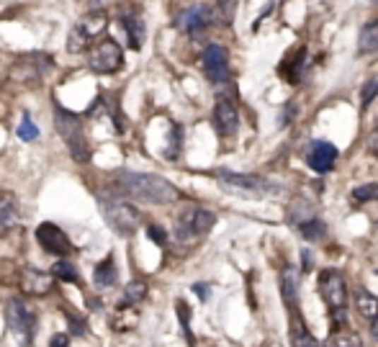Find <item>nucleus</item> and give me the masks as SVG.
<instances>
[{
    "label": "nucleus",
    "mask_w": 378,
    "mask_h": 347,
    "mask_svg": "<svg viewBox=\"0 0 378 347\" xmlns=\"http://www.w3.org/2000/svg\"><path fill=\"white\" fill-rule=\"evenodd\" d=\"M111 191L119 193V196L144 201V204H172V201H178V188L170 180H165L160 175H147V172L119 170Z\"/></svg>",
    "instance_id": "1"
},
{
    "label": "nucleus",
    "mask_w": 378,
    "mask_h": 347,
    "mask_svg": "<svg viewBox=\"0 0 378 347\" xmlns=\"http://www.w3.org/2000/svg\"><path fill=\"white\" fill-rule=\"evenodd\" d=\"M98 204H100L103 219L108 221V227L114 229V232L124 234V237L134 234L136 229H139V224H142L139 211H136L129 201H124V196L111 191V188H108L106 193H98Z\"/></svg>",
    "instance_id": "2"
},
{
    "label": "nucleus",
    "mask_w": 378,
    "mask_h": 347,
    "mask_svg": "<svg viewBox=\"0 0 378 347\" xmlns=\"http://www.w3.org/2000/svg\"><path fill=\"white\" fill-rule=\"evenodd\" d=\"M319 296L324 298V304L329 306V314H332V327L345 324V309H348V283L340 270L327 268L319 273Z\"/></svg>",
    "instance_id": "3"
},
{
    "label": "nucleus",
    "mask_w": 378,
    "mask_h": 347,
    "mask_svg": "<svg viewBox=\"0 0 378 347\" xmlns=\"http://www.w3.org/2000/svg\"><path fill=\"white\" fill-rule=\"evenodd\" d=\"M54 124H57L59 134L64 136V144L70 149V155L75 157L78 163H88V160H90V149H88L83 119H80L78 114L67 111V108L54 106Z\"/></svg>",
    "instance_id": "4"
},
{
    "label": "nucleus",
    "mask_w": 378,
    "mask_h": 347,
    "mask_svg": "<svg viewBox=\"0 0 378 347\" xmlns=\"http://www.w3.org/2000/svg\"><path fill=\"white\" fill-rule=\"evenodd\" d=\"M6 322L18 345L21 347L31 345V340H34V334H36V312L23 301V298H18V296L8 298Z\"/></svg>",
    "instance_id": "5"
},
{
    "label": "nucleus",
    "mask_w": 378,
    "mask_h": 347,
    "mask_svg": "<svg viewBox=\"0 0 378 347\" xmlns=\"http://www.w3.org/2000/svg\"><path fill=\"white\" fill-rule=\"evenodd\" d=\"M108 29V16L106 11H93V13H88L85 18H80L70 31V42H67V49L72 54H80V52H85L88 47L93 42H98L100 36L106 34Z\"/></svg>",
    "instance_id": "6"
},
{
    "label": "nucleus",
    "mask_w": 378,
    "mask_h": 347,
    "mask_svg": "<svg viewBox=\"0 0 378 347\" xmlns=\"http://www.w3.org/2000/svg\"><path fill=\"white\" fill-rule=\"evenodd\" d=\"M216 177H219L227 191L242 193V196H276V193H283V185L271 183L268 177L260 175H240V172L219 170Z\"/></svg>",
    "instance_id": "7"
},
{
    "label": "nucleus",
    "mask_w": 378,
    "mask_h": 347,
    "mask_svg": "<svg viewBox=\"0 0 378 347\" xmlns=\"http://www.w3.org/2000/svg\"><path fill=\"white\" fill-rule=\"evenodd\" d=\"M124 64V49L119 42H114L111 36H100L98 42L88 52V67L98 75H114L122 70Z\"/></svg>",
    "instance_id": "8"
},
{
    "label": "nucleus",
    "mask_w": 378,
    "mask_h": 347,
    "mask_svg": "<svg viewBox=\"0 0 378 347\" xmlns=\"http://www.w3.org/2000/svg\"><path fill=\"white\" fill-rule=\"evenodd\" d=\"M216 224V216L206 208L199 206H188L186 211L180 213L175 221V240L178 242H193L211 232V227Z\"/></svg>",
    "instance_id": "9"
},
{
    "label": "nucleus",
    "mask_w": 378,
    "mask_h": 347,
    "mask_svg": "<svg viewBox=\"0 0 378 347\" xmlns=\"http://www.w3.org/2000/svg\"><path fill=\"white\" fill-rule=\"evenodd\" d=\"M36 242L44 247V252L57 255V257H67L72 249H75L70 237H67L57 224H52V221H42V224L36 227Z\"/></svg>",
    "instance_id": "10"
},
{
    "label": "nucleus",
    "mask_w": 378,
    "mask_h": 347,
    "mask_svg": "<svg viewBox=\"0 0 378 347\" xmlns=\"http://www.w3.org/2000/svg\"><path fill=\"white\" fill-rule=\"evenodd\" d=\"M203 72L214 86H224L229 80V54L219 44H208L203 52Z\"/></svg>",
    "instance_id": "11"
},
{
    "label": "nucleus",
    "mask_w": 378,
    "mask_h": 347,
    "mask_svg": "<svg viewBox=\"0 0 378 347\" xmlns=\"http://www.w3.org/2000/svg\"><path fill=\"white\" fill-rule=\"evenodd\" d=\"M214 129L219 136H235L240 129V111L229 95H219L214 106Z\"/></svg>",
    "instance_id": "12"
},
{
    "label": "nucleus",
    "mask_w": 378,
    "mask_h": 347,
    "mask_svg": "<svg viewBox=\"0 0 378 347\" xmlns=\"http://www.w3.org/2000/svg\"><path fill=\"white\" fill-rule=\"evenodd\" d=\"M337 163V147L335 144L324 142V139H314L307 149V165L314 172H329Z\"/></svg>",
    "instance_id": "13"
},
{
    "label": "nucleus",
    "mask_w": 378,
    "mask_h": 347,
    "mask_svg": "<svg viewBox=\"0 0 378 347\" xmlns=\"http://www.w3.org/2000/svg\"><path fill=\"white\" fill-rule=\"evenodd\" d=\"M211 21H214L211 8L208 6H193V8H188V11H183V13L175 18V26H178L180 31H186V34H199V31H203L206 26H211Z\"/></svg>",
    "instance_id": "14"
},
{
    "label": "nucleus",
    "mask_w": 378,
    "mask_h": 347,
    "mask_svg": "<svg viewBox=\"0 0 378 347\" xmlns=\"http://www.w3.org/2000/svg\"><path fill=\"white\" fill-rule=\"evenodd\" d=\"M299 286H301V276L299 270L285 265L280 270V296H283L285 306H288V314H299Z\"/></svg>",
    "instance_id": "15"
},
{
    "label": "nucleus",
    "mask_w": 378,
    "mask_h": 347,
    "mask_svg": "<svg viewBox=\"0 0 378 347\" xmlns=\"http://www.w3.org/2000/svg\"><path fill=\"white\" fill-rule=\"evenodd\" d=\"M21 286H23V293H31V296H44V293H49V288H52V276H49V273H44V270L23 268Z\"/></svg>",
    "instance_id": "16"
},
{
    "label": "nucleus",
    "mask_w": 378,
    "mask_h": 347,
    "mask_svg": "<svg viewBox=\"0 0 378 347\" xmlns=\"http://www.w3.org/2000/svg\"><path fill=\"white\" fill-rule=\"evenodd\" d=\"M122 26H124V31H126L129 47L136 52L142 49L144 36H147V23L142 21V16L136 13V11H129V13L122 16Z\"/></svg>",
    "instance_id": "17"
},
{
    "label": "nucleus",
    "mask_w": 378,
    "mask_h": 347,
    "mask_svg": "<svg viewBox=\"0 0 378 347\" xmlns=\"http://www.w3.org/2000/svg\"><path fill=\"white\" fill-rule=\"evenodd\" d=\"M314 216H317V208L307 199H293L291 206H288V213H285V219H288V224L293 229H299L304 221L314 219Z\"/></svg>",
    "instance_id": "18"
},
{
    "label": "nucleus",
    "mask_w": 378,
    "mask_h": 347,
    "mask_svg": "<svg viewBox=\"0 0 378 347\" xmlns=\"http://www.w3.org/2000/svg\"><path fill=\"white\" fill-rule=\"evenodd\" d=\"M16 219H18V201H16L13 193L0 191V232L13 227Z\"/></svg>",
    "instance_id": "19"
},
{
    "label": "nucleus",
    "mask_w": 378,
    "mask_h": 347,
    "mask_svg": "<svg viewBox=\"0 0 378 347\" xmlns=\"http://www.w3.org/2000/svg\"><path fill=\"white\" fill-rule=\"evenodd\" d=\"M119 281V270H116V260L114 255H108L106 260L98 262V268L93 273V283L98 288H108V286H114Z\"/></svg>",
    "instance_id": "20"
},
{
    "label": "nucleus",
    "mask_w": 378,
    "mask_h": 347,
    "mask_svg": "<svg viewBox=\"0 0 378 347\" xmlns=\"http://www.w3.org/2000/svg\"><path fill=\"white\" fill-rule=\"evenodd\" d=\"M358 52L360 54H376L378 52V21H368L358 36Z\"/></svg>",
    "instance_id": "21"
},
{
    "label": "nucleus",
    "mask_w": 378,
    "mask_h": 347,
    "mask_svg": "<svg viewBox=\"0 0 378 347\" xmlns=\"http://www.w3.org/2000/svg\"><path fill=\"white\" fill-rule=\"evenodd\" d=\"M291 342H293V347H321V342H317L314 337L309 334V329L304 327L299 314L291 317Z\"/></svg>",
    "instance_id": "22"
},
{
    "label": "nucleus",
    "mask_w": 378,
    "mask_h": 347,
    "mask_svg": "<svg viewBox=\"0 0 378 347\" xmlns=\"http://www.w3.org/2000/svg\"><path fill=\"white\" fill-rule=\"evenodd\" d=\"M296 232H299L307 242H319V240H324V234H327V224H324L319 216H314V219L304 221Z\"/></svg>",
    "instance_id": "23"
},
{
    "label": "nucleus",
    "mask_w": 378,
    "mask_h": 347,
    "mask_svg": "<svg viewBox=\"0 0 378 347\" xmlns=\"http://www.w3.org/2000/svg\"><path fill=\"white\" fill-rule=\"evenodd\" d=\"M355 306H358V312H360V317H365V319H373L378 314V298L373 296V293H368L365 288H358Z\"/></svg>",
    "instance_id": "24"
},
{
    "label": "nucleus",
    "mask_w": 378,
    "mask_h": 347,
    "mask_svg": "<svg viewBox=\"0 0 378 347\" xmlns=\"http://www.w3.org/2000/svg\"><path fill=\"white\" fill-rule=\"evenodd\" d=\"M321 347H363V342H360V337L353 332H340V329H335V332L329 334L327 340L321 342Z\"/></svg>",
    "instance_id": "25"
},
{
    "label": "nucleus",
    "mask_w": 378,
    "mask_h": 347,
    "mask_svg": "<svg viewBox=\"0 0 378 347\" xmlns=\"http://www.w3.org/2000/svg\"><path fill=\"white\" fill-rule=\"evenodd\" d=\"M144 296H147V286H144L142 281H134V283L126 286V290H124V298H122V304H119V309H129V306L139 304Z\"/></svg>",
    "instance_id": "26"
},
{
    "label": "nucleus",
    "mask_w": 378,
    "mask_h": 347,
    "mask_svg": "<svg viewBox=\"0 0 378 347\" xmlns=\"http://www.w3.org/2000/svg\"><path fill=\"white\" fill-rule=\"evenodd\" d=\"M235 8H237V0H216V8L211 11V13H214V21L229 26V23L235 21Z\"/></svg>",
    "instance_id": "27"
},
{
    "label": "nucleus",
    "mask_w": 378,
    "mask_h": 347,
    "mask_svg": "<svg viewBox=\"0 0 378 347\" xmlns=\"http://www.w3.org/2000/svg\"><path fill=\"white\" fill-rule=\"evenodd\" d=\"M52 278H59L64 283H75L78 281V270H75V265L70 260H57L54 268H52Z\"/></svg>",
    "instance_id": "28"
},
{
    "label": "nucleus",
    "mask_w": 378,
    "mask_h": 347,
    "mask_svg": "<svg viewBox=\"0 0 378 347\" xmlns=\"http://www.w3.org/2000/svg\"><path fill=\"white\" fill-rule=\"evenodd\" d=\"M350 199H353V204H368V201H378V183L358 185Z\"/></svg>",
    "instance_id": "29"
},
{
    "label": "nucleus",
    "mask_w": 378,
    "mask_h": 347,
    "mask_svg": "<svg viewBox=\"0 0 378 347\" xmlns=\"http://www.w3.org/2000/svg\"><path fill=\"white\" fill-rule=\"evenodd\" d=\"M18 139H23V142H34L36 136H39V129H36V124L31 121V116L29 114H23V119H21V124H18Z\"/></svg>",
    "instance_id": "30"
},
{
    "label": "nucleus",
    "mask_w": 378,
    "mask_h": 347,
    "mask_svg": "<svg viewBox=\"0 0 378 347\" xmlns=\"http://www.w3.org/2000/svg\"><path fill=\"white\" fill-rule=\"evenodd\" d=\"M175 312H178L180 327H183V334H186V340L193 345V334H191V309H188L186 301H178V304H175Z\"/></svg>",
    "instance_id": "31"
},
{
    "label": "nucleus",
    "mask_w": 378,
    "mask_h": 347,
    "mask_svg": "<svg viewBox=\"0 0 378 347\" xmlns=\"http://www.w3.org/2000/svg\"><path fill=\"white\" fill-rule=\"evenodd\" d=\"M376 98H378V80L363 83V90H360V108H368Z\"/></svg>",
    "instance_id": "32"
},
{
    "label": "nucleus",
    "mask_w": 378,
    "mask_h": 347,
    "mask_svg": "<svg viewBox=\"0 0 378 347\" xmlns=\"http://www.w3.org/2000/svg\"><path fill=\"white\" fill-rule=\"evenodd\" d=\"M304 54H307L304 49L296 52V62H291V70H283V75H285V80H288V83H299L301 70H304Z\"/></svg>",
    "instance_id": "33"
},
{
    "label": "nucleus",
    "mask_w": 378,
    "mask_h": 347,
    "mask_svg": "<svg viewBox=\"0 0 378 347\" xmlns=\"http://www.w3.org/2000/svg\"><path fill=\"white\" fill-rule=\"evenodd\" d=\"M67 314V322H70V329H72V334H78V337H83V334L88 332V324L83 322V319H78L75 314H70V312H64Z\"/></svg>",
    "instance_id": "34"
},
{
    "label": "nucleus",
    "mask_w": 378,
    "mask_h": 347,
    "mask_svg": "<svg viewBox=\"0 0 378 347\" xmlns=\"http://www.w3.org/2000/svg\"><path fill=\"white\" fill-rule=\"evenodd\" d=\"M147 237H150L152 242H158V245H165V242H167V232H165L163 227H158V224H150V227H147Z\"/></svg>",
    "instance_id": "35"
},
{
    "label": "nucleus",
    "mask_w": 378,
    "mask_h": 347,
    "mask_svg": "<svg viewBox=\"0 0 378 347\" xmlns=\"http://www.w3.org/2000/svg\"><path fill=\"white\" fill-rule=\"evenodd\" d=\"M49 347H70V337H67V334H54Z\"/></svg>",
    "instance_id": "36"
},
{
    "label": "nucleus",
    "mask_w": 378,
    "mask_h": 347,
    "mask_svg": "<svg viewBox=\"0 0 378 347\" xmlns=\"http://www.w3.org/2000/svg\"><path fill=\"white\" fill-rule=\"evenodd\" d=\"M193 293H196L201 301H206V298H208V286L206 283H196V286H193Z\"/></svg>",
    "instance_id": "37"
},
{
    "label": "nucleus",
    "mask_w": 378,
    "mask_h": 347,
    "mask_svg": "<svg viewBox=\"0 0 378 347\" xmlns=\"http://www.w3.org/2000/svg\"><path fill=\"white\" fill-rule=\"evenodd\" d=\"M368 142H371V152L378 157V124H376V129L371 131V139H368Z\"/></svg>",
    "instance_id": "38"
},
{
    "label": "nucleus",
    "mask_w": 378,
    "mask_h": 347,
    "mask_svg": "<svg viewBox=\"0 0 378 347\" xmlns=\"http://www.w3.org/2000/svg\"><path fill=\"white\" fill-rule=\"evenodd\" d=\"M371 334H373V340L378 342V314L371 319Z\"/></svg>",
    "instance_id": "39"
},
{
    "label": "nucleus",
    "mask_w": 378,
    "mask_h": 347,
    "mask_svg": "<svg viewBox=\"0 0 378 347\" xmlns=\"http://www.w3.org/2000/svg\"><path fill=\"white\" fill-rule=\"evenodd\" d=\"M304 270H312V255H309V249H304Z\"/></svg>",
    "instance_id": "40"
},
{
    "label": "nucleus",
    "mask_w": 378,
    "mask_h": 347,
    "mask_svg": "<svg viewBox=\"0 0 378 347\" xmlns=\"http://www.w3.org/2000/svg\"><path fill=\"white\" fill-rule=\"evenodd\" d=\"M88 3H90V6H98V0H88Z\"/></svg>",
    "instance_id": "41"
}]
</instances>
